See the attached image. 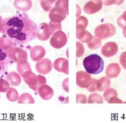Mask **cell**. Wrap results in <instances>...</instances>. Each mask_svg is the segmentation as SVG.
Here are the masks:
<instances>
[{"label":"cell","mask_w":126,"mask_h":123,"mask_svg":"<svg viewBox=\"0 0 126 123\" xmlns=\"http://www.w3.org/2000/svg\"><path fill=\"white\" fill-rule=\"evenodd\" d=\"M38 25L24 12L3 19L1 33L16 46L29 43L36 37Z\"/></svg>","instance_id":"cell-1"},{"label":"cell","mask_w":126,"mask_h":123,"mask_svg":"<svg viewBox=\"0 0 126 123\" xmlns=\"http://www.w3.org/2000/svg\"><path fill=\"white\" fill-rule=\"evenodd\" d=\"M83 64L86 72L89 74H100L104 69V61L97 54H92L86 57L83 60Z\"/></svg>","instance_id":"cell-2"},{"label":"cell","mask_w":126,"mask_h":123,"mask_svg":"<svg viewBox=\"0 0 126 123\" xmlns=\"http://www.w3.org/2000/svg\"><path fill=\"white\" fill-rule=\"evenodd\" d=\"M115 33L116 28L115 26L109 23H105L97 26L94 31L95 36L101 39L113 37Z\"/></svg>","instance_id":"cell-3"},{"label":"cell","mask_w":126,"mask_h":123,"mask_svg":"<svg viewBox=\"0 0 126 123\" xmlns=\"http://www.w3.org/2000/svg\"><path fill=\"white\" fill-rule=\"evenodd\" d=\"M8 56L11 63H18L22 60H28V53L22 48L14 46L7 50Z\"/></svg>","instance_id":"cell-4"},{"label":"cell","mask_w":126,"mask_h":123,"mask_svg":"<svg viewBox=\"0 0 126 123\" xmlns=\"http://www.w3.org/2000/svg\"><path fill=\"white\" fill-rule=\"evenodd\" d=\"M68 38L66 34L61 30L55 32L50 38L51 46L55 49H59L63 47L67 43Z\"/></svg>","instance_id":"cell-5"},{"label":"cell","mask_w":126,"mask_h":123,"mask_svg":"<svg viewBox=\"0 0 126 123\" xmlns=\"http://www.w3.org/2000/svg\"><path fill=\"white\" fill-rule=\"evenodd\" d=\"M23 77L24 81L28 85L29 87L36 92H38V77L33 73L32 70H28L21 76Z\"/></svg>","instance_id":"cell-6"},{"label":"cell","mask_w":126,"mask_h":123,"mask_svg":"<svg viewBox=\"0 0 126 123\" xmlns=\"http://www.w3.org/2000/svg\"><path fill=\"white\" fill-rule=\"evenodd\" d=\"M76 84L81 88H88L91 85L93 78L89 74L81 71L76 73Z\"/></svg>","instance_id":"cell-7"},{"label":"cell","mask_w":126,"mask_h":123,"mask_svg":"<svg viewBox=\"0 0 126 123\" xmlns=\"http://www.w3.org/2000/svg\"><path fill=\"white\" fill-rule=\"evenodd\" d=\"M102 0H90L84 6V11L88 14H92L100 11L103 6Z\"/></svg>","instance_id":"cell-8"},{"label":"cell","mask_w":126,"mask_h":123,"mask_svg":"<svg viewBox=\"0 0 126 123\" xmlns=\"http://www.w3.org/2000/svg\"><path fill=\"white\" fill-rule=\"evenodd\" d=\"M67 15V13L64 10L54 6L49 12L48 17L51 21L53 22L61 23Z\"/></svg>","instance_id":"cell-9"},{"label":"cell","mask_w":126,"mask_h":123,"mask_svg":"<svg viewBox=\"0 0 126 123\" xmlns=\"http://www.w3.org/2000/svg\"><path fill=\"white\" fill-rule=\"evenodd\" d=\"M52 35L49 25L46 23H42L38 25L36 37L41 41L48 40Z\"/></svg>","instance_id":"cell-10"},{"label":"cell","mask_w":126,"mask_h":123,"mask_svg":"<svg viewBox=\"0 0 126 123\" xmlns=\"http://www.w3.org/2000/svg\"><path fill=\"white\" fill-rule=\"evenodd\" d=\"M53 64L49 59L47 58L42 59L37 62L36 69L40 74H47L49 73L52 69Z\"/></svg>","instance_id":"cell-11"},{"label":"cell","mask_w":126,"mask_h":123,"mask_svg":"<svg viewBox=\"0 0 126 123\" xmlns=\"http://www.w3.org/2000/svg\"><path fill=\"white\" fill-rule=\"evenodd\" d=\"M118 50L117 45L113 42L106 43L102 46L101 51L102 54L107 58H110L115 55Z\"/></svg>","instance_id":"cell-12"},{"label":"cell","mask_w":126,"mask_h":123,"mask_svg":"<svg viewBox=\"0 0 126 123\" xmlns=\"http://www.w3.org/2000/svg\"><path fill=\"white\" fill-rule=\"evenodd\" d=\"M53 67L58 72L69 74V61L65 58H59L56 59L54 62Z\"/></svg>","instance_id":"cell-13"},{"label":"cell","mask_w":126,"mask_h":123,"mask_svg":"<svg viewBox=\"0 0 126 123\" xmlns=\"http://www.w3.org/2000/svg\"><path fill=\"white\" fill-rule=\"evenodd\" d=\"M46 49L41 46L37 45L32 48L30 51L31 59L35 62H38L43 59L46 55Z\"/></svg>","instance_id":"cell-14"},{"label":"cell","mask_w":126,"mask_h":123,"mask_svg":"<svg viewBox=\"0 0 126 123\" xmlns=\"http://www.w3.org/2000/svg\"><path fill=\"white\" fill-rule=\"evenodd\" d=\"M38 94L42 99L48 100L52 98L54 94L52 87L46 84L43 85L38 88Z\"/></svg>","instance_id":"cell-15"},{"label":"cell","mask_w":126,"mask_h":123,"mask_svg":"<svg viewBox=\"0 0 126 123\" xmlns=\"http://www.w3.org/2000/svg\"><path fill=\"white\" fill-rule=\"evenodd\" d=\"M121 72V68L117 63H112L109 64L106 69L105 73L109 78H114L116 77Z\"/></svg>","instance_id":"cell-16"},{"label":"cell","mask_w":126,"mask_h":123,"mask_svg":"<svg viewBox=\"0 0 126 123\" xmlns=\"http://www.w3.org/2000/svg\"><path fill=\"white\" fill-rule=\"evenodd\" d=\"M14 6L17 10L26 12L32 8V2L31 0H15Z\"/></svg>","instance_id":"cell-17"},{"label":"cell","mask_w":126,"mask_h":123,"mask_svg":"<svg viewBox=\"0 0 126 123\" xmlns=\"http://www.w3.org/2000/svg\"><path fill=\"white\" fill-rule=\"evenodd\" d=\"M5 78L12 86H18L21 82V78L19 74L16 72H11L7 74Z\"/></svg>","instance_id":"cell-18"},{"label":"cell","mask_w":126,"mask_h":123,"mask_svg":"<svg viewBox=\"0 0 126 123\" xmlns=\"http://www.w3.org/2000/svg\"><path fill=\"white\" fill-rule=\"evenodd\" d=\"M76 38L83 43H88L91 40L93 36L85 29L76 30Z\"/></svg>","instance_id":"cell-19"},{"label":"cell","mask_w":126,"mask_h":123,"mask_svg":"<svg viewBox=\"0 0 126 123\" xmlns=\"http://www.w3.org/2000/svg\"><path fill=\"white\" fill-rule=\"evenodd\" d=\"M111 85V80L109 77L103 76L97 80V90L103 91L108 88Z\"/></svg>","instance_id":"cell-20"},{"label":"cell","mask_w":126,"mask_h":123,"mask_svg":"<svg viewBox=\"0 0 126 123\" xmlns=\"http://www.w3.org/2000/svg\"><path fill=\"white\" fill-rule=\"evenodd\" d=\"M17 71L18 73L21 76L28 70H32L30 63L28 60H22L17 63Z\"/></svg>","instance_id":"cell-21"},{"label":"cell","mask_w":126,"mask_h":123,"mask_svg":"<svg viewBox=\"0 0 126 123\" xmlns=\"http://www.w3.org/2000/svg\"><path fill=\"white\" fill-rule=\"evenodd\" d=\"M14 46H16L15 43L5 35H2L0 37V47L1 48L8 50Z\"/></svg>","instance_id":"cell-22"},{"label":"cell","mask_w":126,"mask_h":123,"mask_svg":"<svg viewBox=\"0 0 126 123\" xmlns=\"http://www.w3.org/2000/svg\"><path fill=\"white\" fill-rule=\"evenodd\" d=\"M88 19L84 16H79L76 18V30L86 29L88 25Z\"/></svg>","instance_id":"cell-23"},{"label":"cell","mask_w":126,"mask_h":123,"mask_svg":"<svg viewBox=\"0 0 126 123\" xmlns=\"http://www.w3.org/2000/svg\"><path fill=\"white\" fill-rule=\"evenodd\" d=\"M6 96L7 98L11 102H15L18 100L19 94L17 90L13 87H10L6 91Z\"/></svg>","instance_id":"cell-24"},{"label":"cell","mask_w":126,"mask_h":123,"mask_svg":"<svg viewBox=\"0 0 126 123\" xmlns=\"http://www.w3.org/2000/svg\"><path fill=\"white\" fill-rule=\"evenodd\" d=\"M18 103H31L33 104L35 103V100L32 96L28 93H24L22 94L19 97L18 101Z\"/></svg>","instance_id":"cell-25"},{"label":"cell","mask_w":126,"mask_h":123,"mask_svg":"<svg viewBox=\"0 0 126 123\" xmlns=\"http://www.w3.org/2000/svg\"><path fill=\"white\" fill-rule=\"evenodd\" d=\"M57 0H44L40 2L41 6L43 9L47 12H49L54 7V5Z\"/></svg>","instance_id":"cell-26"},{"label":"cell","mask_w":126,"mask_h":123,"mask_svg":"<svg viewBox=\"0 0 126 123\" xmlns=\"http://www.w3.org/2000/svg\"><path fill=\"white\" fill-rule=\"evenodd\" d=\"M87 44L89 49L95 50L99 49L101 47V39L97 36H93L92 38L88 42Z\"/></svg>","instance_id":"cell-27"},{"label":"cell","mask_w":126,"mask_h":123,"mask_svg":"<svg viewBox=\"0 0 126 123\" xmlns=\"http://www.w3.org/2000/svg\"><path fill=\"white\" fill-rule=\"evenodd\" d=\"M11 64V62L9 60L0 61V78L7 74L9 66Z\"/></svg>","instance_id":"cell-28"},{"label":"cell","mask_w":126,"mask_h":123,"mask_svg":"<svg viewBox=\"0 0 126 123\" xmlns=\"http://www.w3.org/2000/svg\"><path fill=\"white\" fill-rule=\"evenodd\" d=\"M117 96V92L115 89L113 88L108 87L105 91L103 95V97L104 100L108 102L110 99H111L112 97Z\"/></svg>","instance_id":"cell-29"},{"label":"cell","mask_w":126,"mask_h":123,"mask_svg":"<svg viewBox=\"0 0 126 123\" xmlns=\"http://www.w3.org/2000/svg\"><path fill=\"white\" fill-rule=\"evenodd\" d=\"M55 7L64 10L69 14V0H57Z\"/></svg>","instance_id":"cell-30"},{"label":"cell","mask_w":126,"mask_h":123,"mask_svg":"<svg viewBox=\"0 0 126 123\" xmlns=\"http://www.w3.org/2000/svg\"><path fill=\"white\" fill-rule=\"evenodd\" d=\"M103 101L101 96L98 93L90 94L88 97V103H103Z\"/></svg>","instance_id":"cell-31"},{"label":"cell","mask_w":126,"mask_h":123,"mask_svg":"<svg viewBox=\"0 0 126 123\" xmlns=\"http://www.w3.org/2000/svg\"><path fill=\"white\" fill-rule=\"evenodd\" d=\"M10 88V84L9 82L6 80L0 78V92H5Z\"/></svg>","instance_id":"cell-32"},{"label":"cell","mask_w":126,"mask_h":123,"mask_svg":"<svg viewBox=\"0 0 126 123\" xmlns=\"http://www.w3.org/2000/svg\"><path fill=\"white\" fill-rule=\"evenodd\" d=\"M76 45V57L79 58L82 56L85 53V48L84 45L80 42L77 41Z\"/></svg>","instance_id":"cell-33"},{"label":"cell","mask_w":126,"mask_h":123,"mask_svg":"<svg viewBox=\"0 0 126 123\" xmlns=\"http://www.w3.org/2000/svg\"><path fill=\"white\" fill-rule=\"evenodd\" d=\"M49 25L51 31L52 35L56 31L62 30V23H54L50 21Z\"/></svg>","instance_id":"cell-34"},{"label":"cell","mask_w":126,"mask_h":123,"mask_svg":"<svg viewBox=\"0 0 126 123\" xmlns=\"http://www.w3.org/2000/svg\"><path fill=\"white\" fill-rule=\"evenodd\" d=\"M117 23L119 26L122 28L126 26V10L118 18Z\"/></svg>","instance_id":"cell-35"},{"label":"cell","mask_w":126,"mask_h":123,"mask_svg":"<svg viewBox=\"0 0 126 123\" xmlns=\"http://www.w3.org/2000/svg\"><path fill=\"white\" fill-rule=\"evenodd\" d=\"M105 6H110L113 4L121 5L124 3V0H102Z\"/></svg>","instance_id":"cell-36"},{"label":"cell","mask_w":126,"mask_h":123,"mask_svg":"<svg viewBox=\"0 0 126 123\" xmlns=\"http://www.w3.org/2000/svg\"><path fill=\"white\" fill-rule=\"evenodd\" d=\"M97 80L96 79L93 78L92 82L91 85L89 86L87 89L90 92H94L97 91Z\"/></svg>","instance_id":"cell-37"},{"label":"cell","mask_w":126,"mask_h":123,"mask_svg":"<svg viewBox=\"0 0 126 123\" xmlns=\"http://www.w3.org/2000/svg\"><path fill=\"white\" fill-rule=\"evenodd\" d=\"M119 62L123 68L126 70V51L122 52L119 57Z\"/></svg>","instance_id":"cell-38"},{"label":"cell","mask_w":126,"mask_h":123,"mask_svg":"<svg viewBox=\"0 0 126 123\" xmlns=\"http://www.w3.org/2000/svg\"><path fill=\"white\" fill-rule=\"evenodd\" d=\"M87 98L86 95L84 94H77L76 95V102L80 103H86Z\"/></svg>","instance_id":"cell-39"},{"label":"cell","mask_w":126,"mask_h":123,"mask_svg":"<svg viewBox=\"0 0 126 123\" xmlns=\"http://www.w3.org/2000/svg\"><path fill=\"white\" fill-rule=\"evenodd\" d=\"M37 77H38V86L39 87L43 85L46 84L47 79L45 76L41 74H38Z\"/></svg>","instance_id":"cell-40"},{"label":"cell","mask_w":126,"mask_h":123,"mask_svg":"<svg viewBox=\"0 0 126 123\" xmlns=\"http://www.w3.org/2000/svg\"><path fill=\"white\" fill-rule=\"evenodd\" d=\"M109 103H126V101H123L117 98V96L112 97L108 102Z\"/></svg>","instance_id":"cell-41"},{"label":"cell","mask_w":126,"mask_h":123,"mask_svg":"<svg viewBox=\"0 0 126 123\" xmlns=\"http://www.w3.org/2000/svg\"><path fill=\"white\" fill-rule=\"evenodd\" d=\"M69 78H67L65 79L63 82V89L67 92H69V86H68Z\"/></svg>","instance_id":"cell-42"},{"label":"cell","mask_w":126,"mask_h":123,"mask_svg":"<svg viewBox=\"0 0 126 123\" xmlns=\"http://www.w3.org/2000/svg\"><path fill=\"white\" fill-rule=\"evenodd\" d=\"M76 9H77V12H76V17H77L80 15L82 11L80 7L78 4H76Z\"/></svg>","instance_id":"cell-43"},{"label":"cell","mask_w":126,"mask_h":123,"mask_svg":"<svg viewBox=\"0 0 126 123\" xmlns=\"http://www.w3.org/2000/svg\"><path fill=\"white\" fill-rule=\"evenodd\" d=\"M2 21L3 19L2 17L0 15V33H1V29H2Z\"/></svg>","instance_id":"cell-44"},{"label":"cell","mask_w":126,"mask_h":123,"mask_svg":"<svg viewBox=\"0 0 126 123\" xmlns=\"http://www.w3.org/2000/svg\"><path fill=\"white\" fill-rule=\"evenodd\" d=\"M123 34L124 36L126 38V26L123 28Z\"/></svg>","instance_id":"cell-45"},{"label":"cell","mask_w":126,"mask_h":123,"mask_svg":"<svg viewBox=\"0 0 126 123\" xmlns=\"http://www.w3.org/2000/svg\"><path fill=\"white\" fill-rule=\"evenodd\" d=\"M41 0V1H42V0Z\"/></svg>","instance_id":"cell-46"}]
</instances>
